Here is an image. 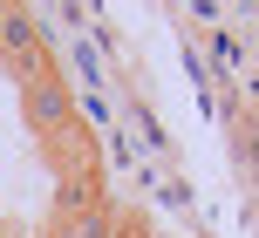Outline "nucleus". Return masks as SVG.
Wrapping results in <instances>:
<instances>
[{
	"label": "nucleus",
	"mask_w": 259,
	"mask_h": 238,
	"mask_svg": "<svg viewBox=\"0 0 259 238\" xmlns=\"http://www.w3.org/2000/svg\"><path fill=\"white\" fill-rule=\"evenodd\" d=\"M21 109H27V123H34L41 136H62L68 123H75V95H68V82H62V75H41V82H27Z\"/></svg>",
	"instance_id": "obj_1"
},
{
	"label": "nucleus",
	"mask_w": 259,
	"mask_h": 238,
	"mask_svg": "<svg viewBox=\"0 0 259 238\" xmlns=\"http://www.w3.org/2000/svg\"><path fill=\"white\" fill-rule=\"evenodd\" d=\"M48 238H55V231H48Z\"/></svg>",
	"instance_id": "obj_2"
}]
</instances>
